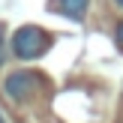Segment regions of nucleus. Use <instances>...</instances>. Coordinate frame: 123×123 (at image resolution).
<instances>
[{
  "instance_id": "1",
  "label": "nucleus",
  "mask_w": 123,
  "mask_h": 123,
  "mask_svg": "<svg viewBox=\"0 0 123 123\" xmlns=\"http://www.w3.org/2000/svg\"><path fill=\"white\" fill-rule=\"evenodd\" d=\"M48 45H51V39H48L39 27H33V24L15 30V36H12V54H15L18 60H36V57H42V54L48 51Z\"/></svg>"
},
{
  "instance_id": "2",
  "label": "nucleus",
  "mask_w": 123,
  "mask_h": 123,
  "mask_svg": "<svg viewBox=\"0 0 123 123\" xmlns=\"http://www.w3.org/2000/svg\"><path fill=\"white\" fill-rule=\"evenodd\" d=\"M36 87H39V75L36 72H12L9 78L3 81V90H6V96H9L12 102H24V99H30V96L36 93Z\"/></svg>"
},
{
  "instance_id": "3",
  "label": "nucleus",
  "mask_w": 123,
  "mask_h": 123,
  "mask_svg": "<svg viewBox=\"0 0 123 123\" xmlns=\"http://www.w3.org/2000/svg\"><path fill=\"white\" fill-rule=\"evenodd\" d=\"M87 6H90V0H57V12L66 15V18H72V21H81Z\"/></svg>"
},
{
  "instance_id": "4",
  "label": "nucleus",
  "mask_w": 123,
  "mask_h": 123,
  "mask_svg": "<svg viewBox=\"0 0 123 123\" xmlns=\"http://www.w3.org/2000/svg\"><path fill=\"white\" fill-rule=\"evenodd\" d=\"M114 39H117V45H120V51H123V21L117 24V30H114Z\"/></svg>"
},
{
  "instance_id": "5",
  "label": "nucleus",
  "mask_w": 123,
  "mask_h": 123,
  "mask_svg": "<svg viewBox=\"0 0 123 123\" xmlns=\"http://www.w3.org/2000/svg\"><path fill=\"white\" fill-rule=\"evenodd\" d=\"M0 60H3V27H0Z\"/></svg>"
},
{
  "instance_id": "6",
  "label": "nucleus",
  "mask_w": 123,
  "mask_h": 123,
  "mask_svg": "<svg viewBox=\"0 0 123 123\" xmlns=\"http://www.w3.org/2000/svg\"><path fill=\"white\" fill-rule=\"evenodd\" d=\"M0 123H6V120H3V111H0Z\"/></svg>"
},
{
  "instance_id": "7",
  "label": "nucleus",
  "mask_w": 123,
  "mask_h": 123,
  "mask_svg": "<svg viewBox=\"0 0 123 123\" xmlns=\"http://www.w3.org/2000/svg\"><path fill=\"white\" fill-rule=\"evenodd\" d=\"M117 3H120V6H123V0H117Z\"/></svg>"
}]
</instances>
